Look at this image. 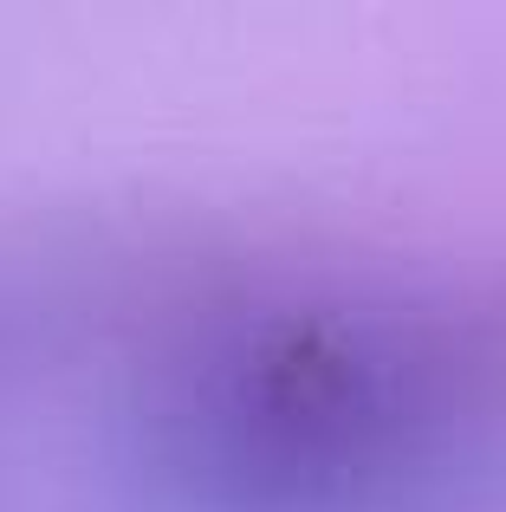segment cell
Segmentation results:
<instances>
[{"label": "cell", "instance_id": "6da1fadb", "mask_svg": "<svg viewBox=\"0 0 506 512\" xmlns=\"http://www.w3.org/2000/svg\"><path fill=\"white\" fill-rule=\"evenodd\" d=\"M189 512H506V312L325 292L221 312L150 383Z\"/></svg>", "mask_w": 506, "mask_h": 512}]
</instances>
